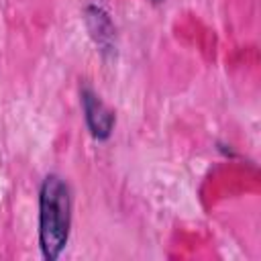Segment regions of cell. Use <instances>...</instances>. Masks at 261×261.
<instances>
[{"label":"cell","mask_w":261,"mask_h":261,"mask_svg":"<svg viewBox=\"0 0 261 261\" xmlns=\"http://www.w3.org/2000/svg\"><path fill=\"white\" fill-rule=\"evenodd\" d=\"M71 228V190L57 175H45L39 188V247L45 259L55 261L65 251Z\"/></svg>","instance_id":"cell-1"},{"label":"cell","mask_w":261,"mask_h":261,"mask_svg":"<svg viewBox=\"0 0 261 261\" xmlns=\"http://www.w3.org/2000/svg\"><path fill=\"white\" fill-rule=\"evenodd\" d=\"M80 98H82L84 120H86L90 135L96 141H108L114 130V122H116L114 112L102 102V98L90 86H84L80 90Z\"/></svg>","instance_id":"cell-2"},{"label":"cell","mask_w":261,"mask_h":261,"mask_svg":"<svg viewBox=\"0 0 261 261\" xmlns=\"http://www.w3.org/2000/svg\"><path fill=\"white\" fill-rule=\"evenodd\" d=\"M84 14H86V27L90 31V37L100 49V53L104 57L114 55L116 53V27L108 10L100 4H88Z\"/></svg>","instance_id":"cell-3"},{"label":"cell","mask_w":261,"mask_h":261,"mask_svg":"<svg viewBox=\"0 0 261 261\" xmlns=\"http://www.w3.org/2000/svg\"><path fill=\"white\" fill-rule=\"evenodd\" d=\"M151 2H153V4H161L163 0H151Z\"/></svg>","instance_id":"cell-4"}]
</instances>
